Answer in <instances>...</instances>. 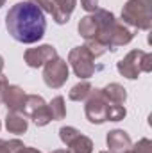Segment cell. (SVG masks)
Instances as JSON below:
<instances>
[{"label": "cell", "mask_w": 152, "mask_h": 153, "mask_svg": "<svg viewBox=\"0 0 152 153\" xmlns=\"http://www.w3.org/2000/svg\"><path fill=\"white\" fill-rule=\"evenodd\" d=\"M29 2H32V4H36L39 7H43L47 13L52 14V2H50V0H29Z\"/></svg>", "instance_id": "obj_15"}, {"label": "cell", "mask_w": 152, "mask_h": 153, "mask_svg": "<svg viewBox=\"0 0 152 153\" xmlns=\"http://www.w3.org/2000/svg\"><path fill=\"white\" fill-rule=\"evenodd\" d=\"M102 153H106V152H102Z\"/></svg>", "instance_id": "obj_22"}, {"label": "cell", "mask_w": 152, "mask_h": 153, "mask_svg": "<svg viewBox=\"0 0 152 153\" xmlns=\"http://www.w3.org/2000/svg\"><path fill=\"white\" fill-rule=\"evenodd\" d=\"M65 100H63V96H57V98H54L52 100V103L48 105V111H50V116H52V119H63L65 114H66V109H65Z\"/></svg>", "instance_id": "obj_11"}, {"label": "cell", "mask_w": 152, "mask_h": 153, "mask_svg": "<svg viewBox=\"0 0 152 153\" xmlns=\"http://www.w3.org/2000/svg\"><path fill=\"white\" fill-rule=\"evenodd\" d=\"M23 148L20 141H2L0 139V153H18Z\"/></svg>", "instance_id": "obj_13"}, {"label": "cell", "mask_w": 152, "mask_h": 153, "mask_svg": "<svg viewBox=\"0 0 152 153\" xmlns=\"http://www.w3.org/2000/svg\"><path fill=\"white\" fill-rule=\"evenodd\" d=\"M57 57V52L54 46L50 45H43V46H38V48H31L25 52V62L31 66V68H38L41 64L52 61Z\"/></svg>", "instance_id": "obj_5"}, {"label": "cell", "mask_w": 152, "mask_h": 153, "mask_svg": "<svg viewBox=\"0 0 152 153\" xmlns=\"http://www.w3.org/2000/svg\"><path fill=\"white\" fill-rule=\"evenodd\" d=\"M18 153H39V152H38V150H32V148H25V146H23Z\"/></svg>", "instance_id": "obj_18"}, {"label": "cell", "mask_w": 152, "mask_h": 153, "mask_svg": "<svg viewBox=\"0 0 152 153\" xmlns=\"http://www.w3.org/2000/svg\"><path fill=\"white\" fill-rule=\"evenodd\" d=\"M81 4H82V7H84L86 11H95L99 0H81Z\"/></svg>", "instance_id": "obj_16"}, {"label": "cell", "mask_w": 152, "mask_h": 153, "mask_svg": "<svg viewBox=\"0 0 152 153\" xmlns=\"http://www.w3.org/2000/svg\"><path fill=\"white\" fill-rule=\"evenodd\" d=\"M4 102L7 103V109L11 112H18L23 107L25 94H23V91L18 85H7L5 87V93H4Z\"/></svg>", "instance_id": "obj_6"}, {"label": "cell", "mask_w": 152, "mask_h": 153, "mask_svg": "<svg viewBox=\"0 0 152 153\" xmlns=\"http://www.w3.org/2000/svg\"><path fill=\"white\" fill-rule=\"evenodd\" d=\"M5 87H7V80H5V76L0 75V102L4 100V93H5Z\"/></svg>", "instance_id": "obj_17"}, {"label": "cell", "mask_w": 152, "mask_h": 153, "mask_svg": "<svg viewBox=\"0 0 152 153\" xmlns=\"http://www.w3.org/2000/svg\"><path fill=\"white\" fill-rule=\"evenodd\" d=\"M108 109H109V103H108L104 93L100 89H97L86 103V116L91 123H102L108 119Z\"/></svg>", "instance_id": "obj_4"}, {"label": "cell", "mask_w": 152, "mask_h": 153, "mask_svg": "<svg viewBox=\"0 0 152 153\" xmlns=\"http://www.w3.org/2000/svg\"><path fill=\"white\" fill-rule=\"evenodd\" d=\"M5 126L13 134H23L27 130V119L18 112H9L5 117Z\"/></svg>", "instance_id": "obj_9"}, {"label": "cell", "mask_w": 152, "mask_h": 153, "mask_svg": "<svg viewBox=\"0 0 152 153\" xmlns=\"http://www.w3.org/2000/svg\"><path fill=\"white\" fill-rule=\"evenodd\" d=\"M59 134H61V139H63L65 144H68L75 135H79V132H77L75 128H72V126H63V128L59 130Z\"/></svg>", "instance_id": "obj_14"}, {"label": "cell", "mask_w": 152, "mask_h": 153, "mask_svg": "<svg viewBox=\"0 0 152 153\" xmlns=\"http://www.w3.org/2000/svg\"><path fill=\"white\" fill-rule=\"evenodd\" d=\"M2 68H4V59L0 57V71H2Z\"/></svg>", "instance_id": "obj_19"}, {"label": "cell", "mask_w": 152, "mask_h": 153, "mask_svg": "<svg viewBox=\"0 0 152 153\" xmlns=\"http://www.w3.org/2000/svg\"><path fill=\"white\" fill-rule=\"evenodd\" d=\"M52 153H68V152H65V150H56V152H52Z\"/></svg>", "instance_id": "obj_20"}, {"label": "cell", "mask_w": 152, "mask_h": 153, "mask_svg": "<svg viewBox=\"0 0 152 153\" xmlns=\"http://www.w3.org/2000/svg\"><path fill=\"white\" fill-rule=\"evenodd\" d=\"M95 53L88 48V46H77L75 50L70 52V62L74 66V71L77 73V76L88 78L93 75L95 66L91 61H95Z\"/></svg>", "instance_id": "obj_2"}, {"label": "cell", "mask_w": 152, "mask_h": 153, "mask_svg": "<svg viewBox=\"0 0 152 153\" xmlns=\"http://www.w3.org/2000/svg\"><path fill=\"white\" fill-rule=\"evenodd\" d=\"M91 141L84 135H75L70 143H68V153H91Z\"/></svg>", "instance_id": "obj_10"}, {"label": "cell", "mask_w": 152, "mask_h": 153, "mask_svg": "<svg viewBox=\"0 0 152 153\" xmlns=\"http://www.w3.org/2000/svg\"><path fill=\"white\" fill-rule=\"evenodd\" d=\"M43 76H45V84L48 87H54V89L61 87L66 82V78H68V66H66V62L57 59V57L48 61L47 66H45Z\"/></svg>", "instance_id": "obj_3"}, {"label": "cell", "mask_w": 152, "mask_h": 153, "mask_svg": "<svg viewBox=\"0 0 152 153\" xmlns=\"http://www.w3.org/2000/svg\"><path fill=\"white\" fill-rule=\"evenodd\" d=\"M52 2V16L57 23H65L68 22L74 7H75V0H50Z\"/></svg>", "instance_id": "obj_7"}, {"label": "cell", "mask_w": 152, "mask_h": 153, "mask_svg": "<svg viewBox=\"0 0 152 153\" xmlns=\"http://www.w3.org/2000/svg\"><path fill=\"white\" fill-rule=\"evenodd\" d=\"M5 27L11 34V38L20 43H36L45 36L47 22L43 9L32 2H18L14 4L7 16H5Z\"/></svg>", "instance_id": "obj_1"}, {"label": "cell", "mask_w": 152, "mask_h": 153, "mask_svg": "<svg viewBox=\"0 0 152 153\" xmlns=\"http://www.w3.org/2000/svg\"><path fill=\"white\" fill-rule=\"evenodd\" d=\"M4 2H5V0H0V7H2V5H4Z\"/></svg>", "instance_id": "obj_21"}, {"label": "cell", "mask_w": 152, "mask_h": 153, "mask_svg": "<svg viewBox=\"0 0 152 153\" xmlns=\"http://www.w3.org/2000/svg\"><path fill=\"white\" fill-rule=\"evenodd\" d=\"M108 144H109V148L114 153H125L129 150V146H131V141H129V137H127L125 132L114 130V132H111L108 135Z\"/></svg>", "instance_id": "obj_8"}, {"label": "cell", "mask_w": 152, "mask_h": 153, "mask_svg": "<svg viewBox=\"0 0 152 153\" xmlns=\"http://www.w3.org/2000/svg\"><path fill=\"white\" fill-rule=\"evenodd\" d=\"M90 89H91V85H90L88 82H82V84L75 85V87L70 91V100H75V102L84 100V98L90 94Z\"/></svg>", "instance_id": "obj_12"}]
</instances>
